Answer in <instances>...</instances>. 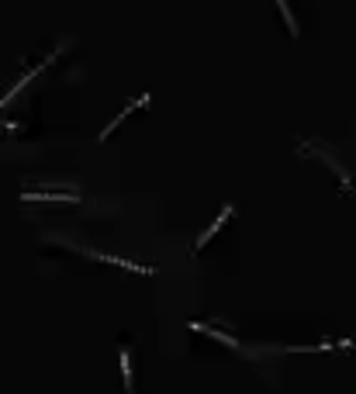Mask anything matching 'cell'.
Wrapping results in <instances>:
<instances>
[{
    "label": "cell",
    "mask_w": 356,
    "mask_h": 394,
    "mask_svg": "<svg viewBox=\"0 0 356 394\" xmlns=\"http://www.w3.org/2000/svg\"><path fill=\"white\" fill-rule=\"evenodd\" d=\"M21 201L35 205V201H70V205H80L83 197L77 190H21Z\"/></svg>",
    "instance_id": "obj_1"
},
{
    "label": "cell",
    "mask_w": 356,
    "mask_h": 394,
    "mask_svg": "<svg viewBox=\"0 0 356 394\" xmlns=\"http://www.w3.org/2000/svg\"><path fill=\"white\" fill-rule=\"evenodd\" d=\"M301 152H308V156H315V159H322V163H325V166H328V169H332V173H335L339 180H342V190H346V194L353 190V183H349V176H346V169H342V163H335V159H332V156H328L325 149H315V145H311V149H304V145H301Z\"/></svg>",
    "instance_id": "obj_2"
},
{
    "label": "cell",
    "mask_w": 356,
    "mask_h": 394,
    "mask_svg": "<svg viewBox=\"0 0 356 394\" xmlns=\"http://www.w3.org/2000/svg\"><path fill=\"white\" fill-rule=\"evenodd\" d=\"M59 52H63V45H59V49H56V52H52L49 59H42V63H39L35 70H28V73H25V76H21V80H18L14 87H8V94H4V97H0V104H8V101H11V97H14V94H18L21 87H28V83H32V80H35V76H39V73H42V70H46V66H49V63H52L56 56H59Z\"/></svg>",
    "instance_id": "obj_3"
},
{
    "label": "cell",
    "mask_w": 356,
    "mask_h": 394,
    "mask_svg": "<svg viewBox=\"0 0 356 394\" xmlns=\"http://www.w3.org/2000/svg\"><path fill=\"white\" fill-rule=\"evenodd\" d=\"M135 107H149V94L135 97V101H132V104H128V107H125V111H121V114H118V118H115V121H111V125H108V128L101 132V142H104V138H108V135H111V132H115V128H118V125H121V121H125V118H128V114H132Z\"/></svg>",
    "instance_id": "obj_4"
},
{
    "label": "cell",
    "mask_w": 356,
    "mask_h": 394,
    "mask_svg": "<svg viewBox=\"0 0 356 394\" xmlns=\"http://www.w3.org/2000/svg\"><path fill=\"white\" fill-rule=\"evenodd\" d=\"M190 332H201V335H211V339H218V342H225L228 349H239V342L228 335V332H218V329H211V325H204V322H190Z\"/></svg>",
    "instance_id": "obj_5"
},
{
    "label": "cell",
    "mask_w": 356,
    "mask_h": 394,
    "mask_svg": "<svg viewBox=\"0 0 356 394\" xmlns=\"http://www.w3.org/2000/svg\"><path fill=\"white\" fill-rule=\"evenodd\" d=\"M228 218H232V205H225V208L218 211V218H215V222L208 225V232H204V236H201V239L194 242V249H201V246H208V239H211V236H215V232H218V229H221V225L228 222Z\"/></svg>",
    "instance_id": "obj_6"
},
{
    "label": "cell",
    "mask_w": 356,
    "mask_h": 394,
    "mask_svg": "<svg viewBox=\"0 0 356 394\" xmlns=\"http://www.w3.org/2000/svg\"><path fill=\"white\" fill-rule=\"evenodd\" d=\"M118 360H121V377H125V394H135L132 387H135V380H132V360H128V346H121V353H118Z\"/></svg>",
    "instance_id": "obj_7"
},
{
    "label": "cell",
    "mask_w": 356,
    "mask_h": 394,
    "mask_svg": "<svg viewBox=\"0 0 356 394\" xmlns=\"http://www.w3.org/2000/svg\"><path fill=\"white\" fill-rule=\"evenodd\" d=\"M273 4L280 8V14H284V21H287V32L297 35V21H294V14H290V8H287V0H273Z\"/></svg>",
    "instance_id": "obj_8"
}]
</instances>
